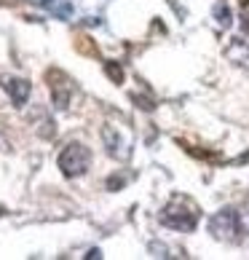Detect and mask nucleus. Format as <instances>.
<instances>
[{
	"label": "nucleus",
	"instance_id": "1",
	"mask_svg": "<svg viewBox=\"0 0 249 260\" xmlns=\"http://www.w3.org/2000/svg\"><path fill=\"white\" fill-rule=\"evenodd\" d=\"M161 220H164V225H169V228L193 231V228H196V220H198V212H196V207L190 204L188 199H174V201H171V204L164 209Z\"/></svg>",
	"mask_w": 249,
	"mask_h": 260
},
{
	"label": "nucleus",
	"instance_id": "2",
	"mask_svg": "<svg viewBox=\"0 0 249 260\" xmlns=\"http://www.w3.org/2000/svg\"><path fill=\"white\" fill-rule=\"evenodd\" d=\"M91 164V153L89 148H83L81 142H70L62 153H59V169L64 172V177H78L89 169Z\"/></svg>",
	"mask_w": 249,
	"mask_h": 260
},
{
	"label": "nucleus",
	"instance_id": "3",
	"mask_svg": "<svg viewBox=\"0 0 249 260\" xmlns=\"http://www.w3.org/2000/svg\"><path fill=\"white\" fill-rule=\"evenodd\" d=\"M209 231H212L217 239H228V236L238 234V215H236L233 209L217 212V215L209 220Z\"/></svg>",
	"mask_w": 249,
	"mask_h": 260
},
{
	"label": "nucleus",
	"instance_id": "4",
	"mask_svg": "<svg viewBox=\"0 0 249 260\" xmlns=\"http://www.w3.org/2000/svg\"><path fill=\"white\" fill-rule=\"evenodd\" d=\"M6 89L11 91L14 105H24L27 94H30V83H27V81H19V78H11V81H6Z\"/></svg>",
	"mask_w": 249,
	"mask_h": 260
},
{
	"label": "nucleus",
	"instance_id": "5",
	"mask_svg": "<svg viewBox=\"0 0 249 260\" xmlns=\"http://www.w3.org/2000/svg\"><path fill=\"white\" fill-rule=\"evenodd\" d=\"M51 91H54L56 108H67V102H70V83L64 81L62 73H59V83H51Z\"/></svg>",
	"mask_w": 249,
	"mask_h": 260
},
{
	"label": "nucleus",
	"instance_id": "6",
	"mask_svg": "<svg viewBox=\"0 0 249 260\" xmlns=\"http://www.w3.org/2000/svg\"><path fill=\"white\" fill-rule=\"evenodd\" d=\"M217 16H220V24H231V11H228L225 6L217 8Z\"/></svg>",
	"mask_w": 249,
	"mask_h": 260
},
{
	"label": "nucleus",
	"instance_id": "7",
	"mask_svg": "<svg viewBox=\"0 0 249 260\" xmlns=\"http://www.w3.org/2000/svg\"><path fill=\"white\" fill-rule=\"evenodd\" d=\"M108 73H110V78H113V81H121V78H123V73L118 70L116 64H108Z\"/></svg>",
	"mask_w": 249,
	"mask_h": 260
}]
</instances>
